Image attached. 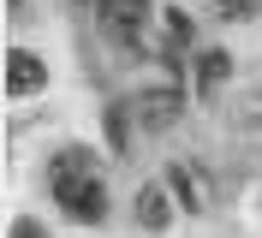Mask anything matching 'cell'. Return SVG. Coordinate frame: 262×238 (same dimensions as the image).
Listing matches in <instances>:
<instances>
[{
    "instance_id": "1",
    "label": "cell",
    "mask_w": 262,
    "mask_h": 238,
    "mask_svg": "<svg viewBox=\"0 0 262 238\" xmlns=\"http://www.w3.org/2000/svg\"><path fill=\"white\" fill-rule=\"evenodd\" d=\"M54 203L66 208V214H78V221H101L107 214V190H101V179L83 167V155L78 149H66L60 161H54Z\"/></svg>"
},
{
    "instance_id": "2",
    "label": "cell",
    "mask_w": 262,
    "mask_h": 238,
    "mask_svg": "<svg viewBox=\"0 0 262 238\" xmlns=\"http://www.w3.org/2000/svg\"><path fill=\"white\" fill-rule=\"evenodd\" d=\"M179 107H185V101H179V90H149L143 101H137V119H143L149 131H167L173 119H179Z\"/></svg>"
},
{
    "instance_id": "3",
    "label": "cell",
    "mask_w": 262,
    "mask_h": 238,
    "mask_svg": "<svg viewBox=\"0 0 262 238\" xmlns=\"http://www.w3.org/2000/svg\"><path fill=\"white\" fill-rule=\"evenodd\" d=\"M42 78H48V72H42V60H36V54H24V48H12V54H6V90H12V95L42 90Z\"/></svg>"
},
{
    "instance_id": "4",
    "label": "cell",
    "mask_w": 262,
    "mask_h": 238,
    "mask_svg": "<svg viewBox=\"0 0 262 238\" xmlns=\"http://www.w3.org/2000/svg\"><path fill=\"white\" fill-rule=\"evenodd\" d=\"M167 214H173V208H167V190H161V185H149L143 197H137V221H143L149 232H161V226H167Z\"/></svg>"
},
{
    "instance_id": "5",
    "label": "cell",
    "mask_w": 262,
    "mask_h": 238,
    "mask_svg": "<svg viewBox=\"0 0 262 238\" xmlns=\"http://www.w3.org/2000/svg\"><path fill=\"white\" fill-rule=\"evenodd\" d=\"M173 190H179L185 197V208H209V185H203V173H191V167H179V173H173Z\"/></svg>"
},
{
    "instance_id": "6",
    "label": "cell",
    "mask_w": 262,
    "mask_h": 238,
    "mask_svg": "<svg viewBox=\"0 0 262 238\" xmlns=\"http://www.w3.org/2000/svg\"><path fill=\"white\" fill-rule=\"evenodd\" d=\"M143 12H149V0H107V18H114L125 36H131V24H137Z\"/></svg>"
},
{
    "instance_id": "7",
    "label": "cell",
    "mask_w": 262,
    "mask_h": 238,
    "mask_svg": "<svg viewBox=\"0 0 262 238\" xmlns=\"http://www.w3.org/2000/svg\"><path fill=\"white\" fill-rule=\"evenodd\" d=\"M227 54H203V90H214V83H221V78H227Z\"/></svg>"
},
{
    "instance_id": "8",
    "label": "cell",
    "mask_w": 262,
    "mask_h": 238,
    "mask_svg": "<svg viewBox=\"0 0 262 238\" xmlns=\"http://www.w3.org/2000/svg\"><path fill=\"white\" fill-rule=\"evenodd\" d=\"M227 6H232V0H227Z\"/></svg>"
}]
</instances>
